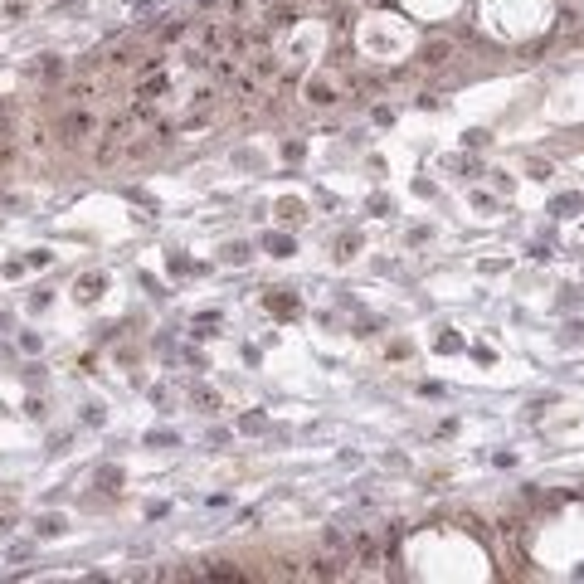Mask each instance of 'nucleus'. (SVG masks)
Returning a JSON list of instances; mask_svg holds the SVG:
<instances>
[{
	"label": "nucleus",
	"instance_id": "obj_1",
	"mask_svg": "<svg viewBox=\"0 0 584 584\" xmlns=\"http://www.w3.org/2000/svg\"><path fill=\"white\" fill-rule=\"evenodd\" d=\"M93 127H97V117L88 108H73V113L59 117V141L64 146H83V137H93Z\"/></svg>",
	"mask_w": 584,
	"mask_h": 584
},
{
	"label": "nucleus",
	"instance_id": "obj_2",
	"mask_svg": "<svg viewBox=\"0 0 584 584\" xmlns=\"http://www.w3.org/2000/svg\"><path fill=\"white\" fill-rule=\"evenodd\" d=\"M307 574H312V579H341V560H336V555H316Z\"/></svg>",
	"mask_w": 584,
	"mask_h": 584
},
{
	"label": "nucleus",
	"instance_id": "obj_3",
	"mask_svg": "<svg viewBox=\"0 0 584 584\" xmlns=\"http://www.w3.org/2000/svg\"><path fill=\"white\" fill-rule=\"evenodd\" d=\"M312 102H336V83L316 78V83H312Z\"/></svg>",
	"mask_w": 584,
	"mask_h": 584
},
{
	"label": "nucleus",
	"instance_id": "obj_4",
	"mask_svg": "<svg viewBox=\"0 0 584 584\" xmlns=\"http://www.w3.org/2000/svg\"><path fill=\"white\" fill-rule=\"evenodd\" d=\"M39 73H44V83H54V78H64L69 69H64V59H44V64H39Z\"/></svg>",
	"mask_w": 584,
	"mask_h": 584
},
{
	"label": "nucleus",
	"instance_id": "obj_5",
	"mask_svg": "<svg viewBox=\"0 0 584 584\" xmlns=\"http://www.w3.org/2000/svg\"><path fill=\"white\" fill-rule=\"evenodd\" d=\"M278 220H283V224H297V220H302V205H297V200H283V205H278Z\"/></svg>",
	"mask_w": 584,
	"mask_h": 584
},
{
	"label": "nucleus",
	"instance_id": "obj_6",
	"mask_svg": "<svg viewBox=\"0 0 584 584\" xmlns=\"http://www.w3.org/2000/svg\"><path fill=\"white\" fill-rule=\"evenodd\" d=\"M97 292H102V278H83L78 283V302H93Z\"/></svg>",
	"mask_w": 584,
	"mask_h": 584
},
{
	"label": "nucleus",
	"instance_id": "obj_7",
	"mask_svg": "<svg viewBox=\"0 0 584 584\" xmlns=\"http://www.w3.org/2000/svg\"><path fill=\"white\" fill-rule=\"evenodd\" d=\"M268 248H273V253H278V258H288V253H292V244H288V239H283V234H273V239H268Z\"/></svg>",
	"mask_w": 584,
	"mask_h": 584
},
{
	"label": "nucleus",
	"instance_id": "obj_8",
	"mask_svg": "<svg viewBox=\"0 0 584 584\" xmlns=\"http://www.w3.org/2000/svg\"><path fill=\"white\" fill-rule=\"evenodd\" d=\"M10 156H15V146H10V132H0V166H5Z\"/></svg>",
	"mask_w": 584,
	"mask_h": 584
},
{
	"label": "nucleus",
	"instance_id": "obj_9",
	"mask_svg": "<svg viewBox=\"0 0 584 584\" xmlns=\"http://www.w3.org/2000/svg\"><path fill=\"white\" fill-rule=\"evenodd\" d=\"M565 209H579V195H565V200H555V215H565Z\"/></svg>",
	"mask_w": 584,
	"mask_h": 584
},
{
	"label": "nucleus",
	"instance_id": "obj_10",
	"mask_svg": "<svg viewBox=\"0 0 584 584\" xmlns=\"http://www.w3.org/2000/svg\"><path fill=\"white\" fill-rule=\"evenodd\" d=\"M224 258H229V263H244V258H248V248H244V244H229V253H224Z\"/></svg>",
	"mask_w": 584,
	"mask_h": 584
}]
</instances>
